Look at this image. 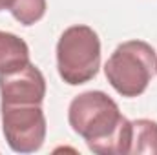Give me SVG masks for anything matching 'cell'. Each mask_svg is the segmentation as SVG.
<instances>
[{
	"label": "cell",
	"mask_w": 157,
	"mask_h": 155,
	"mask_svg": "<svg viewBox=\"0 0 157 155\" xmlns=\"http://www.w3.org/2000/svg\"><path fill=\"white\" fill-rule=\"evenodd\" d=\"M68 120L93 153L122 155L130 152L132 120L121 113L117 102L104 91L77 95L70 102Z\"/></svg>",
	"instance_id": "obj_1"
},
{
	"label": "cell",
	"mask_w": 157,
	"mask_h": 155,
	"mask_svg": "<svg viewBox=\"0 0 157 155\" xmlns=\"http://www.w3.org/2000/svg\"><path fill=\"white\" fill-rule=\"evenodd\" d=\"M157 55L144 40H128L115 47L104 64V75L119 95L133 99L146 91L155 73Z\"/></svg>",
	"instance_id": "obj_2"
},
{
	"label": "cell",
	"mask_w": 157,
	"mask_h": 155,
	"mask_svg": "<svg viewBox=\"0 0 157 155\" xmlns=\"http://www.w3.org/2000/svg\"><path fill=\"white\" fill-rule=\"evenodd\" d=\"M57 68L60 78L70 86L90 82L101 68L99 35L84 24L64 29L57 42Z\"/></svg>",
	"instance_id": "obj_3"
},
{
	"label": "cell",
	"mask_w": 157,
	"mask_h": 155,
	"mask_svg": "<svg viewBox=\"0 0 157 155\" xmlns=\"http://www.w3.org/2000/svg\"><path fill=\"white\" fill-rule=\"evenodd\" d=\"M2 130L9 148L33 153L46 139V117L40 104H2Z\"/></svg>",
	"instance_id": "obj_4"
},
{
	"label": "cell",
	"mask_w": 157,
	"mask_h": 155,
	"mask_svg": "<svg viewBox=\"0 0 157 155\" xmlns=\"http://www.w3.org/2000/svg\"><path fill=\"white\" fill-rule=\"evenodd\" d=\"M2 104H42L46 97V78L29 60L28 64L0 73Z\"/></svg>",
	"instance_id": "obj_5"
},
{
	"label": "cell",
	"mask_w": 157,
	"mask_h": 155,
	"mask_svg": "<svg viewBox=\"0 0 157 155\" xmlns=\"http://www.w3.org/2000/svg\"><path fill=\"white\" fill-rule=\"evenodd\" d=\"M29 62V47L15 33L0 31V73L13 71Z\"/></svg>",
	"instance_id": "obj_6"
},
{
	"label": "cell",
	"mask_w": 157,
	"mask_h": 155,
	"mask_svg": "<svg viewBox=\"0 0 157 155\" xmlns=\"http://www.w3.org/2000/svg\"><path fill=\"white\" fill-rule=\"evenodd\" d=\"M128 153L157 155V122L155 120H150V119L132 120V141H130V152Z\"/></svg>",
	"instance_id": "obj_7"
},
{
	"label": "cell",
	"mask_w": 157,
	"mask_h": 155,
	"mask_svg": "<svg viewBox=\"0 0 157 155\" xmlns=\"http://www.w3.org/2000/svg\"><path fill=\"white\" fill-rule=\"evenodd\" d=\"M46 0H15L9 13L22 26H33L46 15Z\"/></svg>",
	"instance_id": "obj_8"
},
{
	"label": "cell",
	"mask_w": 157,
	"mask_h": 155,
	"mask_svg": "<svg viewBox=\"0 0 157 155\" xmlns=\"http://www.w3.org/2000/svg\"><path fill=\"white\" fill-rule=\"evenodd\" d=\"M13 2H15V0H0V11H2V9H7V11H9L11 6H13Z\"/></svg>",
	"instance_id": "obj_9"
},
{
	"label": "cell",
	"mask_w": 157,
	"mask_h": 155,
	"mask_svg": "<svg viewBox=\"0 0 157 155\" xmlns=\"http://www.w3.org/2000/svg\"><path fill=\"white\" fill-rule=\"evenodd\" d=\"M155 73H157V60H155Z\"/></svg>",
	"instance_id": "obj_10"
}]
</instances>
